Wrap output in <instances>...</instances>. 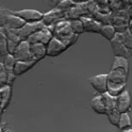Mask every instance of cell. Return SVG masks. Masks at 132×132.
<instances>
[{
	"mask_svg": "<svg viewBox=\"0 0 132 132\" xmlns=\"http://www.w3.org/2000/svg\"><path fill=\"white\" fill-rule=\"evenodd\" d=\"M0 19H1V28H5V29L17 30L22 28L26 24L20 17L13 15L11 11L7 9H6V13H4L2 11L0 15Z\"/></svg>",
	"mask_w": 132,
	"mask_h": 132,
	"instance_id": "obj_2",
	"label": "cell"
},
{
	"mask_svg": "<svg viewBox=\"0 0 132 132\" xmlns=\"http://www.w3.org/2000/svg\"><path fill=\"white\" fill-rule=\"evenodd\" d=\"M0 96H1V111L2 113L5 111L6 107L9 104L12 96V86L5 85L0 89Z\"/></svg>",
	"mask_w": 132,
	"mask_h": 132,
	"instance_id": "obj_13",
	"label": "cell"
},
{
	"mask_svg": "<svg viewBox=\"0 0 132 132\" xmlns=\"http://www.w3.org/2000/svg\"><path fill=\"white\" fill-rule=\"evenodd\" d=\"M74 3H84V2H87L89 0H72Z\"/></svg>",
	"mask_w": 132,
	"mask_h": 132,
	"instance_id": "obj_31",
	"label": "cell"
},
{
	"mask_svg": "<svg viewBox=\"0 0 132 132\" xmlns=\"http://www.w3.org/2000/svg\"><path fill=\"white\" fill-rule=\"evenodd\" d=\"M71 24V28H72V32L76 35L81 34L83 31H85L84 29V24L83 22L81 21V19H77V20H72L70 21Z\"/></svg>",
	"mask_w": 132,
	"mask_h": 132,
	"instance_id": "obj_24",
	"label": "cell"
},
{
	"mask_svg": "<svg viewBox=\"0 0 132 132\" xmlns=\"http://www.w3.org/2000/svg\"><path fill=\"white\" fill-rule=\"evenodd\" d=\"M17 62H30L35 61L31 53V44L26 40H24L18 44L13 53Z\"/></svg>",
	"mask_w": 132,
	"mask_h": 132,
	"instance_id": "obj_4",
	"label": "cell"
},
{
	"mask_svg": "<svg viewBox=\"0 0 132 132\" xmlns=\"http://www.w3.org/2000/svg\"><path fill=\"white\" fill-rule=\"evenodd\" d=\"M15 77H16V75L14 73V72H8L7 85L12 86V85H13V83H14V81H15Z\"/></svg>",
	"mask_w": 132,
	"mask_h": 132,
	"instance_id": "obj_29",
	"label": "cell"
},
{
	"mask_svg": "<svg viewBox=\"0 0 132 132\" xmlns=\"http://www.w3.org/2000/svg\"><path fill=\"white\" fill-rule=\"evenodd\" d=\"M46 47H47V55L50 57H55L57 55H60L68 48L62 41H60L54 36L46 45Z\"/></svg>",
	"mask_w": 132,
	"mask_h": 132,
	"instance_id": "obj_9",
	"label": "cell"
},
{
	"mask_svg": "<svg viewBox=\"0 0 132 132\" xmlns=\"http://www.w3.org/2000/svg\"><path fill=\"white\" fill-rule=\"evenodd\" d=\"M0 50H1V55H5L8 53L7 49V38L6 35L1 31V39H0Z\"/></svg>",
	"mask_w": 132,
	"mask_h": 132,
	"instance_id": "obj_26",
	"label": "cell"
},
{
	"mask_svg": "<svg viewBox=\"0 0 132 132\" xmlns=\"http://www.w3.org/2000/svg\"><path fill=\"white\" fill-rule=\"evenodd\" d=\"M89 83L100 94H104L108 92V74H98L89 79Z\"/></svg>",
	"mask_w": 132,
	"mask_h": 132,
	"instance_id": "obj_6",
	"label": "cell"
},
{
	"mask_svg": "<svg viewBox=\"0 0 132 132\" xmlns=\"http://www.w3.org/2000/svg\"><path fill=\"white\" fill-rule=\"evenodd\" d=\"M31 53L35 61H40L47 55V47L43 44H31Z\"/></svg>",
	"mask_w": 132,
	"mask_h": 132,
	"instance_id": "obj_14",
	"label": "cell"
},
{
	"mask_svg": "<svg viewBox=\"0 0 132 132\" xmlns=\"http://www.w3.org/2000/svg\"><path fill=\"white\" fill-rule=\"evenodd\" d=\"M128 67H129V64H128V61L126 57L115 56L111 69H123L127 72H128Z\"/></svg>",
	"mask_w": 132,
	"mask_h": 132,
	"instance_id": "obj_17",
	"label": "cell"
},
{
	"mask_svg": "<svg viewBox=\"0 0 132 132\" xmlns=\"http://www.w3.org/2000/svg\"><path fill=\"white\" fill-rule=\"evenodd\" d=\"M119 37L127 49H132V34L130 32H125L124 34H121Z\"/></svg>",
	"mask_w": 132,
	"mask_h": 132,
	"instance_id": "obj_25",
	"label": "cell"
},
{
	"mask_svg": "<svg viewBox=\"0 0 132 132\" xmlns=\"http://www.w3.org/2000/svg\"><path fill=\"white\" fill-rule=\"evenodd\" d=\"M81 21L83 22L84 24V29L86 31L89 32H95V33H100L101 29V26L99 23L95 22L93 20H90V19H87V18H82Z\"/></svg>",
	"mask_w": 132,
	"mask_h": 132,
	"instance_id": "obj_19",
	"label": "cell"
},
{
	"mask_svg": "<svg viewBox=\"0 0 132 132\" xmlns=\"http://www.w3.org/2000/svg\"><path fill=\"white\" fill-rule=\"evenodd\" d=\"M7 79H8V71L1 63V66H0V82H1V87L5 86V85H7Z\"/></svg>",
	"mask_w": 132,
	"mask_h": 132,
	"instance_id": "obj_27",
	"label": "cell"
},
{
	"mask_svg": "<svg viewBox=\"0 0 132 132\" xmlns=\"http://www.w3.org/2000/svg\"><path fill=\"white\" fill-rule=\"evenodd\" d=\"M53 33V36L62 41L67 47L73 44L78 39V35L74 34L71 28L70 22L57 23Z\"/></svg>",
	"mask_w": 132,
	"mask_h": 132,
	"instance_id": "obj_1",
	"label": "cell"
},
{
	"mask_svg": "<svg viewBox=\"0 0 132 132\" xmlns=\"http://www.w3.org/2000/svg\"><path fill=\"white\" fill-rule=\"evenodd\" d=\"M90 107H92V110L96 112L97 114H101V115H106L107 110L106 106H105L104 101H103L102 95L100 94L95 97L92 98V101H90Z\"/></svg>",
	"mask_w": 132,
	"mask_h": 132,
	"instance_id": "obj_12",
	"label": "cell"
},
{
	"mask_svg": "<svg viewBox=\"0 0 132 132\" xmlns=\"http://www.w3.org/2000/svg\"><path fill=\"white\" fill-rule=\"evenodd\" d=\"M122 132H132V128H128V129L122 130Z\"/></svg>",
	"mask_w": 132,
	"mask_h": 132,
	"instance_id": "obj_32",
	"label": "cell"
},
{
	"mask_svg": "<svg viewBox=\"0 0 132 132\" xmlns=\"http://www.w3.org/2000/svg\"><path fill=\"white\" fill-rule=\"evenodd\" d=\"M37 62V61H30V62H17L14 69V73L16 76H19L21 74L26 72L28 70L34 67L35 64Z\"/></svg>",
	"mask_w": 132,
	"mask_h": 132,
	"instance_id": "obj_15",
	"label": "cell"
},
{
	"mask_svg": "<svg viewBox=\"0 0 132 132\" xmlns=\"http://www.w3.org/2000/svg\"><path fill=\"white\" fill-rule=\"evenodd\" d=\"M100 34H101L103 37H105V38L108 39V40H110V41H111L112 39L116 36L115 28H114L113 26H110V24H105V26H101V29Z\"/></svg>",
	"mask_w": 132,
	"mask_h": 132,
	"instance_id": "obj_21",
	"label": "cell"
},
{
	"mask_svg": "<svg viewBox=\"0 0 132 132\" xmlns=\"http://www.w3.org/2000/svg\"><path fill=\"white\" fill-rule=\"evenodd\" d=\"M128 72L123 69H111L108 74L109 82L115 84H126Z\"/></svg>",
	"mask_w": 132,
	"mask_h": 132,
	"instance_id": "obj_10",
	"label": "cell"
},
{
	"mask_svg": "<svg viewBox=\"0 0 132 132\" xmlns=\"http://www.w3.org/2000/svg\"><path fill=\"white\" fill-rule=\"evenodd\" d=\"M101 95H102L103 101H104L105 106H106L107 112L117 109V106H116V98L115 97L110 96L108 92H106V93H104V94H101Z\"/></svg>",
	"mask_w": 132,
	"mask_h": 132,
	"instance_id": "obj_22",
	"label": "cell"
},
{
	"mask_svg": "<svg viewBox=\"0 0 132 132\" xmlns=\"http://www.w3.org/2000/svg\"><path fill=\"white\" fill-rule=\"evenodd\" d=\"M11 13L16 16L20 17L26 23H30V24L43 22V19L44 17V14L35 9H22L17 10V11H11Z\"/></svg>",
	"mask_w": 132,
	"mask_h": 132,
	"instance_id": "obj_3",
	"label": "cell"
},
{
	"mask_svg": "<svg viewBox=\"0 0 132 132\" xmlns=\"http://www.w3.org/2000/svg\"><path fill=\"white\" fill-rule=\"evenodd\" d=\"M16 62H17L16 59L15 58L14 54H12V53H6V54L2 56V62H1V63L4 65V67L8 72H13Z\"/></svg>",
	"mask_w": 132,
	"mask_h": 132,
	"instance_id": "obj_16",
	"label": "cell"
},
{
	"mask_svg": "<svg viewBox=\"0 0 132 132\" xmlns=\"http://www.w3.org/2000/svg\"><path fill=\"white\" fill-rule=\"evenodd\" d=\"M44 27H45V26H44V24L43 22L32 23V24L26 23L22 28L15 30V32L18 35V36L24 41V40H27L33 34H35V32L39 31V30L43 29Z\"/></svg>",
	"mask_w": 132,
	"mask_h": 132,
	"instance_id": "obj_7",
	"label": "cell"
},
{
	"mask_svg": "<svg viewBox=\"0 0 132 132\" xmlns=\"http://www.w3.org/2000/svg\"><path fill=\"white\" fill-rule=\"evenodd\" d=\"M73 3L74 2L72 1V0H64L63 2H62L58 6H57V8H59V9H65V8H67V7L72 6Z\"/></svg>",
	"mask_w": 132,
	"mask_h": 132,
	"instance_id": "obj_28",
	"label": "cell"
},
{
	"mask_svg": "<svg viewBox=\"0 0 132 132\" xmlns=\"http://www.w3.org/2000/svg\"><path fill=\"white\" fill-rule=\"evenodd\" d=\"M111 45L115 56L127 57V55H128V49L123 44V43L121 42L120 37H119V35H116V36L111 40Z\"/></svg>",
	"mask_w": 132,
	"mask_h": 132,
	"instance_id": "obj_11",
	"label": "cell"
},
{
	"mask_svg": "<svg viewBox=\"0 0 132 132\" xmlns=\"http://www.w3.org/2000/svg\"><path fill=\"white\" fill-rule=\"evenodd\" d=\"M53 31H51L50 28L45 26L44 28H43V29L39 30V31L35 32V34H33L26 41H27L30 44H43L47 45L50 41L53 39Z\"/></svg>",
	"mask_w": 132,
	"mask_h": 132,
	"instance_id": "obj_5",
	"label": "cell"
},
{
	"mask_svg": "<svg viewBox=\"0 0 132 132\" xmlns=\"http://www.w3.org/2000/svg\"><path fill=\"white\" fill-rule=\"evenodd\" d=\"M50 1V3H51L53 6H58L59 5L61 4L62 2H63L64 0H49Z\"/></svg>",
	"mask_w": 132,
	"mask_h": 132,
	"instance_id": "obj_30",
	"label": "cell"
},
{
	"mask_svg": "<svg viewBox=\"0 0 132 132\" xmlns=\"http://www.w3.org/2000/svg\"><path fill=\"white\" fill-rule=\"evenodd\" d=\"M131 126H132V120L130 119V116L128 115V112H127V113H121L120 119H119L118 128L120 130H125L130 128Z\"/></svg>",
	"mask_w": 132,
	"mask_h": 132,
	"instance_id": "obj_20",
	"label": "cell"
},
{
	"mask_svg": "<svg viewBox=\"0 0 132 132\" xmlns=\"http://www.w3.org/2000/svg\"><path fill=\"white\" fill-rule=\"evenodd\" d=\"M126 84H115V83H108V93L112 97L117 98L125 90Z\"/></svg>",
	"mask_w": 132,
	"mask_h": 132,
	"instance_id": "obj_18",
	"label": "cell"
},
{
	"mask_svg": "<svg viewBox=\"0 0 132 132\" xmlns=\"http://www.w3.org/2000/svg\"><path fill=\"white\" fill-rule=\"evenodd\" d=\"M106 115H107V117H108L109 121H110L113 126H116V127L119 126V119H120L121 113L117 109L107 112Z\"/></svg>",
	"mask_w": 132,
	"mask_h": 132,
	"instance_id": "obj_23",
	"label": "cell"
},
{
	"mask_svg": "<svg viewBox=\"0 0 132 132\" xmlns=\"http://www.w3.org/2000/svg\"><path fill=\"white\" fill-rule=\"evenodd\" d=\"M132 98L128 90H124L119 96L116 98V106L117 110L120 113H127L131 109Z\"/></svg>",
	"mask_w": 132,
	"mask_h": 132,
	"instance_id": "obj_8",
	"label": "cell"
}]
</instances>
